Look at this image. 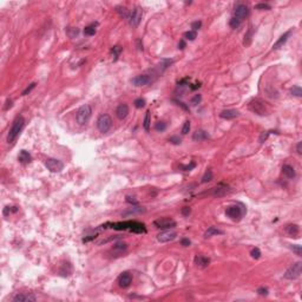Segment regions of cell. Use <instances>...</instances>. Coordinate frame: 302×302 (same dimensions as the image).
Segmentation results:
<instances>
[{"mask_svg":"<svg viewBox=\"0 0 302 302\" xmlns=\"http://www.w3.org/2000/svg\"><path fill=\"white\" fill-rule=\"evenodd\" d=\"M45 166L51 172H59L64 169V163L59 159H55V158H47L45 161Z\"/></svg>","mask_w":302,"mask_h":302,"instance_id":"ba28073f","label":"cell"},{"mask_svg":"<svg viewBox=\"0 0 302 302\" xmlns=\"http://www.w3.org/2000/svg\"><path fill=\"white\" fill-rule=\"evenodd\" d=\"M302 273V262H296L293 266H290L285 273V278L287 280H296L301 276Z\"/></svg>","mask_w":302,"mask_h":302,"instance_id":"5b68a950","label":"cell"},{"mask_svg":"<svg viewBox=\"0 0 302 302\" xmlns=\"http://www.w3.org/2000/svg\"><path fill=\"white\" fill-rule=\"evenodd\" d=\"M191 212V210H190V208L189 206H184L183 209H182V214L184 215V216H189V214Z\"/></svg>","mask_w":302,"mask_h":302,"instance_id":"f907efd6","label":"cell"},{"mask_svg":"<svg viewBox=\"0 0 302 302\" xmlns=\"http://www.w3.org/2000/svg\"><path fill=\"white\" fill-rule=\"evenodd\" d=\"M282 172H283V175H285L287 178H294L295 175H296L294 168L289 164H285L282 166Z\"/></svg>","mask_w":302,"mask_h":302,"instance_id":"7402d4cb","label":"cell"},{"mask_svg":"<svg viewBox=\"0 0 302 302\" xmlns=\"http://www.w3.org/2000/svg\"><path fill=\"white\" fill-rule=\"evenodd\" d=\"M189 131H190V122H189V121H185V123H184L183 127H182V134H183V135H187Z\"/></svg>","mask_w":302,"mask_h":302,"instance_id":"b9f144b4","label":"cell"},{"mask_svg":"<svg viewBox=\"0 0 302 302\" xmlns=\"http://www.w3.org/2000/svg\"><path fill=\"white\" fill-rule=\"evenodd\" d=\"M290 93L293 95V96L295 97H301L302 96V90L300 86H294L291 90H290Z\"/></svg>","mask_w":302,"mask_h":302,"instance_id":"d6a6232c","label":"cell"},{"mask_svg":"<svg viewBox=\"0 0 302 302\" xmlns=\"http://www.w3.org/2000/svg\"><path fill=\"white\" fill-rule=\"evenodd\" d=\"M272 132H273V131H266V132H263L261 136H260V142H261V143H263V142H264V140H266V139L268 138V136H269V135H270Z\"/></svg>","mask_w":302,"mask_h":302,"instance_id":"7dc6e473","label":"cell"},{"mask_svg":"<svg viewBox=\"0 0 302 302\" xmlns=\"http://www.w3.org/2000/svg\"><path fill=\"white\" fill-rule=\"evenodd\" d=\"M181 243H182V246H184V247H188V246H190V240H188V238H182V241H181Z\"/></svg>","mask_w":302,"mask_h":302,"instance_id":"816d5d0a","label":"cell"},{"mask_svg":"<svg viewBox=\"0 0 302 302\" xmlns=\"http://www.w3.org/2000/svg\"><path fill=\"white\" fill-rule=\"evenodd\" d=\"M290 34H291V31H287L286 33H283L281 37H280V39L275 42L274 45H273V50H277V49H280L281 46H283L285 44H286V41L288 40V38L290 37Z\"/></svg>","mask_w":302,"mask_h":302,"instance_id":"d6986e66","label":"cell"},{"mask_svg":"<svg viewBox=\"0 0 302 302\" xmlns=\"http://www.w3.org/2000/svg\"><path fill=\"white\" fill-rule=\"evenodd\" d=\"M169 142L172 143V144H175V145H179V144L182 143V139H181L178 136H172V137L169 138Z\"/></svg>","mask_w":302,"mask_h":302,"instance_id":"7bdbcfd3","label":"cell"},{"mask_svg":"<svg viewBox=\"0 0 302 302\" xmlns=\"http://www.w3.org/2000/svg\"><path fill=\"white\" fill-rule=\"evenodd\" d=\"M240 116V112L234 109H228V110H223L220 113V117L223 119H234L236 117Z\"/></svg>","mask_w":302,"mask_h":302,"instance_id":"2e32d148","label":"cell"},{"mask_svg":"<svg viewBox=\"0 0 302 302\" xmlns=\"http://www.w3.org/2000/svg\"><path fill=\"white\" fill-rule=\"evenodd\" d=\"M12 106H13V100H12V99H7V100H6V105H5L4 109H5V110H8V109H11Z\"/></svg>","mask_w":302,"mask_h":302,"instance_id":"681fc988","label":"cell"},{"mask_svg":"<svg viewBox=\"0 0 302 302\" xmlns=\"http://www.w3.org/2000/svg\"><path fill=\"white\" fill-rule=\"evenodd\" d=\"M247 209L246 206L241 203H236V204H231V206H227L225 209V215L227 217H229L233 221H240L242 220V217L246 215Z\"/></svg>","mask_w":302,"mask_h":302,"instance_id":"6da1fadb","label":"cell"},{"mask_svg":"<svg viewBox=\"0 0 302 302\" xmlns=\"http://www.w3.org/2000/svg\"><path fill=\"white\" fill-rule=\"evenodd\" d=\"M223 231L220 230V229H217V228H215V227H210L208 230H206V233H204V237L206 238H209V237H211V236H216V235H222Z\"/></svg>","mask_w":302,"mask_h":302,"instance_id":"cb8c5ba5","label":"cell"},{"mask_svg":"<svg viewBox=\"0 0 302 302\" xmlns=\"http://www.w3.org/2000/svg\"><path fill=\"white\" fill-rule=\"evenodd\" d=\"M92 115V109L90 105L85 104V105H82L78 110H77V113H76V121L79 125H84L89 122L90 117Z\"/></svg>","mask_w":302,"mask_h":302,"instance_id":"3957f363","label":"cell"},{"mask_svg":"<svg viewBox=\"0 0 302 302\" xmlns=\"http://www.w3.org/2000/svg\"><path fill=\"white\" fill-rule=\"evenodd\" d=\"M142 17H143V10L137 6V7H135L131 12H130V15H129V23H130V25H132L134 27H137L138 25H139V23H140V20H142Z\"/></svg>","mask_w":302,"mask_h":302,"instance_id":"52a82bcc","label":"cell"},{"mask_svg":"<svg viewBox=\"0 0 302 302\" xmlns=\"http://www.w3.org/2000/svg\"><path fill=\"white\" fill-rule=\"evenodd\" d=\"M253 33H254V30L250 27L249 28V31L247 32V34L244 36V45H249L250 44V41H251V37H253Z\"/></svg>","mask_w":302,"mask_h":302,"instance_id":"4dcf8cb0","label":"cell"},{"mask_svg":"<svg viewBox=\"0 0 302 302\" xmlns=\"http://www.w3.org/2000/svg\"><path fill=\"white\" fill-rule=\"evenodd\" d=\"M127 115H129V106L126 104H119L116 109V116L119 119H124L126 118Z\"/></svg>","mask_w":302,"mask_h":302,"instance_id":"e0dca14e","label":"cell"},{"mask_svg":"<svg viewBox=\"0 0 302 302\" xmlns=\"http://www.w3.org/2000/svg\"><path fill=\"white\" fill-rule=\"evenodd\" d=\"M202 26V21H193L191 24V28L192 31H197V30H200Z\"/></svg>","mask_w":302,"mask_h":302,"instance_id":"f6af8a7d","label":"cell"},{"mask_svg":"<svg viewBox=\"0 0 302 302\" xmlns=\"http://www.w3.org/2000/svg\"><path fill=\"white\" fill-rule=\"evenodd\" d=\"M248 109L251 111L253 113H256L259 116H266L267 115L266 103L262 99H260V98H255V99L250 100L249 105H248Z\"/></svg>","mask_w":302,"mask_h":302,"instance_id":"277c9868","label":"cell"},{"mask_svg":"<svg viewBox=\"0 0 302 302\" xmlns=\"http://www.w3.org/2000/svg\"><path fill=\"white\" fill-rule=\"evenodd\" d=\"M229 25H230V27L231 28H237L240 25H241V21L238 20V19H236V18H231L230 19V23H229Z\"/></svg>","mask_w":302,"mask_h":302,"instance_id":"ab89813d","label":"cell"},{"mask_svg":"<svg viewBox=\"0 0 302 302\" xmlns=\"http://www.w3.org/2000/svg\"><path fill=\"white\" fill-rule=\"evenodd\" d=\"M97 127L100 132L106 134L112 127V119L109 115H100L97 119Z\"/></svg>","mask_w":302,"mask_h":302,"instance_id":"8992f818","label":"cell"},{"mask_svg":"<svg viewBox=\"0 0 302 302\" xmlns=\"http://www.w3.org/2000/svg\"><path fill=\"white\" fill-rule=\"evenodd\" d=\"M153 225L156 228H159V229H172L176 227V222L171 219H168V217H164V219H159V220H156L153 222Z\"/></svg>","mask_w":302,"mask_h":302,"instance_id":"9c48e42d","label":"cell"},{"mask_svg":"<svg viewBox=\"0 0 302 302\" xmlns=\"http://www.w3.org/2000/svg\"><path fill=\"white\" fill-rule=\"evenodd\" d=\"M250 255H251L253 259L257 260V259H260V256H261V251H260L259 248H253L251 251H250Z\"/></svg>","mask_w":302,"mask_h":302,"instance_id":"e575fe53","label":"cell"},{"mask_svg":"<svg viewBox=\"0 0 302 302\" xmlns=\"http://www.w3.org/2000/svg\"><path fill=\"white\" fill-rule=\"evenodd\" d=\"M150 125H151V118H150V111H146L145 113V118H144V123H143V127L146 132L150 131Z\"/></svg>","mask_w":302,"mask_h":302,"instance_id":"d4e9b609","label":"cell"},{"mask_svg":"<svg viewBox=\"0 0 302 302\" xmlns=\"http://www.w3.org/2000/svg\"><path fill=\"white\" fill-rule=\"evenodd\" d=\"M96 25L97 24H92V25H90V26H86V27L84 28V34L85 36H95L96 34Z\"/></svg>","mask_w":302,"mask_h":302,"instance_id":"4316f807","label":"cell"},{"mask_svg":"<svg viewBox=\"0 0 302 302\" xmlns=\"http://www.w3.org/2000/svg\"><path fill=\"white\" fill-rule=\"evenodd\" d=\"M270 5L269 4H264V2H261V4H257L255 5V10H260V11H268L270 10Z\"/></svg>","mask_w":302,"mask_h":302,"instance_id":"1f68e13d","label":"cell"},{"mask_svg":"<svg viewBox=\"0 0 302 302\" xmlns=\"http://www.w3.org/2000/svg\"><path fill=\"white\" fill-rule=\"evenodd\" d=\"M175 102L177 103V105H179V106H182V108H183L184 110H187V111L189 110V108H188V106H187V105H185V104H184L183 102H179V100H175Z\"/></svg>","mask_w":302,"mask_h":302,"instance_id":"f5cc1de1","label":"cell"},{"mask_svg":"<svg viewBox=\"0 0 302 302\" xmlns=\"http://www.w3.org/2000/svg\"><path fill=\"white\" fill-rule=\"evenodd\" d=\"M177 236V233L174 231V230H170V229H166L164 231H162L161 234H158L157 236V240L162 243H165V242H170V241H174Z\"/></svg>","mask_w":302,"mask_h":302,"instance_id":"7c38bea8","label":"cell"},{"mask_svg":"<svg viewBox=\"0 0 302 302\" xmlns=\"http://www.w3.org/2000/svg\"><path fill=\"white\" fill-rule=\"evenodd\" d=\"M296 150H297V153H299V155H301L302 153V142H299V143H297Z\"/></svg>","mask_w":302,"mask_h":302,"instance_id":"11a10c76","label":"cell"},{"mask_svg":"<svg viewBox=\"0 0 302 302\" xmlns=\"http://www.w3.org/2000/svg\"><path fill=\"white\" fill-rule=\"evenodd\" d=\"M184 37L188 40H195V38L197 37V33H196V31H188L184 33Z\"/></svg>","mask_w":302,"mask_h":302,"instance_id":"d590c367","label":"cell"},{"mask_svg":"<svg viewBox=\"0 0 302 302\" xmlns=\"http://www.w3.org/2000/svg\"><path fill=\"white\" fill-rule=\"evenodd\" d=\"M229 191H230V190H229V187H228L227 184L220 183L219 185H216L215 188H212L211 193H212L214 196H224V195H227Z\"/></svg>","mask_w":302,"mask_h":302,"instance_id":"9a60e30c","label":"cell"},{"mask_svg":"<svg viewBox=\"0 0 302 302\" xmlns=\"http://www.w3.org/2000/svg\"><path fill=\"white\" fill-rule=\"evenodd\" d=\"M214 177V174H212V171L211 170H206V172H204V175H203V177H202V183H208V182H210L211 179Z\"/></svg>","mask_w":302,"mask_h":302,"instance_id":"f1b7e54d","label":"cell"},{"mask_svg":"<svg viewBox=\"0 0 302 302\" xmlns=\"http://www.w3.org/2000/svg\"><path fill=\"white\" fill-rule=\"evenodd\" d=\"M209 138H210V135H209L206 131H204V130H197V131H195L193 135H192V139L196 140V142L206 140V139H209Z\"/></svg>","mask_w":302,"mask_h":302,"instance_id":"ac0fdd59","label":"cell"},{"mask_svg":"<svg viewBox=\"0 0 302 302\" xmlns=\"http://www.w3.org/2000/svg\"><path fill=\"white\" fill-rule=\"evenodd\" d=\"M153 79H152V76L151 74H139L137 77L132 78L131 79V83L135 85V86H144V85H148L150 84Z\"/></svg>","mask_w":302,"mask_h":302,"instance_id":"8fae6325","label":"cell"},{"mask_svg":"<svg viewBox=\"0 0 302 302\" xmlns=\"http://www.w3.org/2000/svg\"><path fill=\"white\" fill-rule=\"evenodd\" d=\"M248 15H249V8H248L247 5H243V4H238L236 7H235V12H234V18L238 19L241 23L243 21V19H246Z\"/></svg>","mask_w":302,"mask_h":302,"instance_id":"30bf717a","label":"cell"},{"mask_svg":"<svg viewBox=\"0 0 302 302\" xmlns=\"http://www.w3.org/2000/svg\"><path fill=\"white\" fill-rule=\"evenodd\" d=\"M195 166H196V163H195V162H191L190 165H182V169H183L184 171H190V170L193 169Z\"/></svg>","mask_w":302,"mask_h":302,"instance_id":"bcb514c9","label":"cell"},{"mask_svg":"<svg viewBox=\"0 0 302 302\" xmlns=\"http://www.w3.org/2000/svg\"><path fill=\"white\" fill-rule=\"evenodd\" d=\"M209 263H210V259H208L203 255H197L195 257V264L200 268H206L209 266Z\"/></svg>","mask_w":302,"mask_h":302,"instance_id":"ffe728a7","label":"cell"},{"mask_svg":"<svg viewBox=\"0 0 302 302\" xmlns=\"http://www.w3.org/2000/svg\"><path fill=\"white\" fill-rule=\"evenodd\" d=\"M18 159H19V162H20L21 164H28V163L32 161V157H31V155H30L28 151L21 150L20 151V153H19V156H18Z\"/></svg>","mask_w":302,"mask_h":302,"instance_id":"44dd1931","label":"cell"},{"mask_svg":"<svg viewBox=\"0 0 302 302\" xmlns=\"http://www.w3.org/2000/svg\"><path fill=\"white\" fill-rule=\"evenodd\" d=\"M184 47H185V41H184V40H181V41H179V44H178V49L183 50Z\"/></svg>","mask_w":302,"mask_h":302,"instance_id":"9f6ffc18","label":"cell"},{"mask_svg":"<svg viewBox=\"0 0 302 302\" xmlns=\"http://www.w3.org/2000/svg\"><path fill=\"white\" fill-rule=\"evenodd\" d=\"M122 52V47L121 46H113L112 50H111V55H112V58H113V61H116L118 59V57Z\"/></svg>","mask_w":302,"mask_h":302,"instance_id":"83f0119b","label":"cell"},{"mask_svg":"<svg viewBox=\"0 0 302 302\" xmlns=\"http://www.w3.org/2000/svg\"><path fill=\"white\" fill-rule=\"evenodd\" d=\"M126 202L132 203V204H137V201H136V200H134V197H130V196H127V197H126Z\"/></svg>","mask_w":302,"mask_h":302,"instance_id":"db71d44e","label":"cell"},{"mask_svg":"<svg viewBox=\"0 0 302 302\" xmlns=\"http://www.w3.org/2000/svg\"><path fill=\"white\" fill-rule=\"evenodd\" d=\"M25 126V119L23 116H18L15 119H14L13 124H12V127L8 131V135H7V142L8 143H13L14 140L18 138L19 134L21 132V130L24 129Z\"/></svg>","mask_w":302,"mask_h":302,"instance_id":"7a4b0ae2","label":"cell"},{"mask_svg":"<svg viewBox=\"0 0 302 302\" xmlns=\"http://www.w3.org/2000/svg\"><path fill=\"white\" fill-rule=\"evenodd\" d=\"M132 283V275L129 272H124L118 277V286L121 288H127Z\"/></svg>","mask_w":302,"mask_h":302,"instance_id":"4fadbf2b","label":"cell"},{"mask_svg":"<svg viewBox=\"0 0 302 302\" xmlns=\"http://www.w3.org/2000/svg\"><path fill=\"white\" fill-rule=\"evenodd\" d=\"M117 12L121 14V17L126 18V19H127V18H129V15H130V12H129L125 7H122V6H118V7H117Z\"/></svg>","mask_w":302,"mask_h":302,"instance_id":"f546056e","label":"cell"},{"mask_svg":"<svg viewBox=\"0 0 302 302\" xmlns=\"http://www.w3.org/2000/svg\"><path fill=\"white\" fill-rule=\"evenodd\" d=\"M37 301V297L31 293H21L17 294L13 297V302H34Z\"/></svg>","mask_w":302,"mask_h":302,"instance_id":"5bb4252c","label":"cell"},{"mask_svg":"<svg viewBox=\"0 0 302 302\" xmlns=\"http://www.w3.org/2000/svg\"><path fill=\"white\" fill-rule=\"evenodd\" d=\"M34 87H36V83H32V84H30V86H27V87H26V89H25V90L23 91V93H21V95H23V96H26V95H28V93H30V92H31V91H32V90H33Z\"/></svg>","mask_w":302,"mask_h":302,"instance_id":"ee69618b","label":"cell"},{"mask_svg":"<svg viewBox=\"0 0 302 302\" xmlns=\"http://www.w3.org/2000/svg\"><path fill=\"white\" fill-rule=\"evenodd\" d=\"M155 129H156L158 132H163L165 129H166V123H165V122H157L156 125H155Z\"/></svg>","mask_w":302,"mask_h":302,"instance_id":"836d02e7","label":"cell"},{"mask_svg":"<svg viewBox=\"0 0 302 302\" xmlns=\"http://www.w3.org/2000/svg\"><path fill=\"white\" fill-rule=\"evenodd\" d=\"M290 248H291V250H293L297 256H302V247L300 244H293Z\"/></svg>","mask_w":302,"mask_h":302,"instance_id":"f35d334b","label":"cell"},{"mask_svg":"<svg viewBox=\"0 0 302 302\" xmlns=\"http://www.w3.org/2000/svg\"><path fill=\"white\" fill-rule=\"evenodd\" d=\"M126 248H127V244H126V243H124V242H118V243H116V244L113 246V249H112V250L117 251L118 254H122L123 251L126 250Z\"/></svg>","mask_w":302,"mask_h":302,"instance_id":"484cf974","label":"cell"},{"mask_svg":"<svg viewBox=\"0 0 302 302\" xmlns=\"http://www.w3.org/2000/svg\"><path fill=\"white\" fill-rule=\"evenodd\" d=\"M286 231L291 237H297V235L300 233V228H299L297 224H289V225L286 227Z\"/></svg>","mask_w":302,"mask_h":302,"instance_id":"603a6c76","label":"cell"},{"mask_svg":"<svg viewBox=\"0 0 302 302\" xmlns=\"http://www.w3.org/2000/svg\"><path fill=\"white\" fill-rule=\"evenodd\" d=\"M257 293H259L260 295H262V296H267V295H268V293H269V290H268L267 288H263V287H261V288L257 289Z\"/></svg>","mask_w":302,"mask_h":302,"instance_id":"c3c4849f","label":"cell"},{"mask_svg":"<svg viewBox=\"0 0 302 302\" xmlns=\"http://www.w3.org/2000/svg\"><path fill=\"white\" fill-rule=\"evenodd\" d=\"M134 104H135V106H136L137 109H142V108L145 106V100H144L143 98H137V99L134 102Z\"/></svg>","mask_w":302,"mask_h":302,"instance_id":"74e56055","label":"cell"},{"mask_svg":"<svg viewBox=\"0 0 302 302\" xmlns=\"http://www.w3.org/2000/svg\"><path fill=\"white\" fill-rule=\"evenodd\" d=\"M201 100H202V96H201V95H195V96L191 98V105L196 106L197 104L201 103Z\"/></svg>","mask_w":302,"mask_h":302,"instance_id":"60d3db41","label":"cell"},{"mask_svg":"<svg viewBox=\"0 0 302 302\" xmlns=\"http://www.w3.org/2000/svg\"><path fill=\"white\" fill-rule=\"evenodd\" d=\"M17 211H18V206H6L4 209V215L8 216L11 212H17Z\"/></svg>","mask_w":302,"mask_h":302,"instance_id":"8d00e7d4","label":"cell"}]
</instances>
